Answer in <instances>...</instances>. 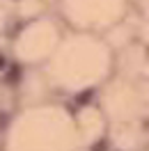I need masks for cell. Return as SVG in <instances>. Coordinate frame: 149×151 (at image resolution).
Masks as SVG:
<instances>
[{"label": "cell", "instance_id": "obj_1", "mask_svg": "<svg viewBox=\"0 0 149 151\" xmlns=\"http://www.w3.org/2000/svg\"><path fill=\"white\" fill-rule=\"evenodd\" d=\"M92 99V89H87V92H83V96L78 99V103H85V101H90Z\"/></svg>", "mask_w": 149, "mask_h": 151}]
</instances>
